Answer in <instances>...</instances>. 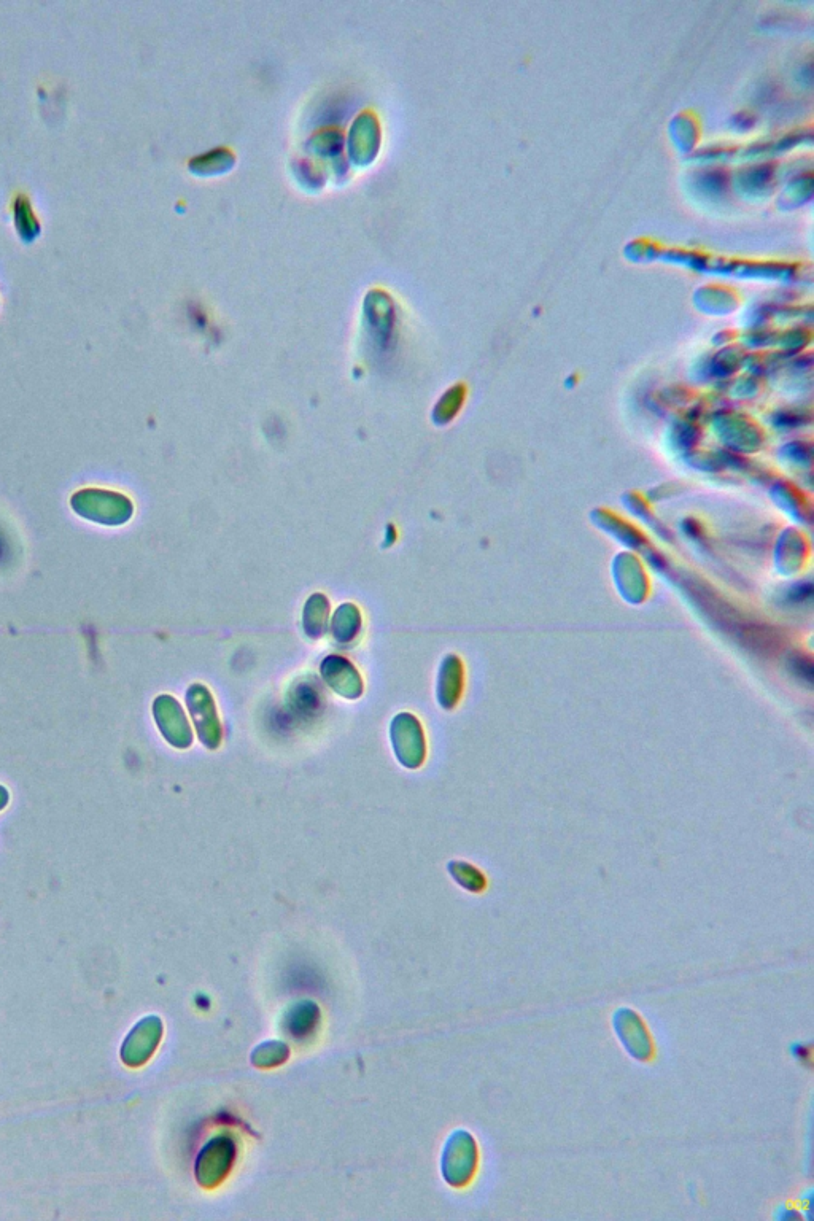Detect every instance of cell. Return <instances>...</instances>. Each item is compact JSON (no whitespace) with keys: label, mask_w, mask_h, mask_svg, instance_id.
Wrapping results in <instances>:
<instances>
[{"label":"cell","mask_w":814,"mask_h":1221,"mask_svg":"<svg viewBox=\"0 0 814 1221\" xmlns=\"http://www.w3.org/2000/svg\"><path fill=\"white\" fill-rule=\"evenodd\" d=\"M390 738H392L396 759L403 767L411 768V770L422 767L425 754H427V745H425L422 725L414 714H396L392 727H390Z\"/></svg>","instance_id":"6da1fadb"},{"label":"cell","mask_w":814,"mask_h":1221,"mask_svg":"<svg viewBox=\"0 0 814 1221\" xmlns=\"http://www.w3.org/2000/svg\"><path fill=\"white\" fill-rule=\"evenodd\" d=\"M187 705L204 748L215 751L221 745L223 729L218 718L214 695L202 684H193L187 692Z\"/></svg>","instance_id":"7a4b0ae2"},{"label":"cell","mask_w":814,"mask_h":1221,"mask_svg":"<svg viewBox=\"0 0 814 1221\" xmlns=\"http://www.w3.org/2000/svg\"><path fill=\"white\" fill-rule=\"evenodd\" d=\"M614 1029L625 1050L638 1061H649L654 1056V1043L646 1024L638 1013L630 1008H619L614 1013Z\"/></svg>","instance_id":"3957f363"},{"label":"cell","mask_w":814,"mask_h":1221,"mask_svg":"<svg viewBox=\"0 0 814 1221\" xmlns=\"http://www.w3.org/2000/svg\"><path fill=\"white\" fill-rule=\"evenodd\" d=\"M320 673H322L323 681L328 684L334 694L341 695L347 700H357L365 690V684H363L357 668L342 657H326L320 667Z\"/></svg>","instance_id":"277c9868"},{"label":"cell","mask_w":814,"mask_h":1221,"mask_svg":"<svg viewBox=\"0 0 814 1221\" xmlns=\"http://www.w3.org/2000/svg\"><path fill=\"white\" fill-rule=\"evenodd\" d=\"M155 710L158 724H161V729L169 743L180 749L191 746L193 733H191L190 725H188L179 703L171 697L158 698Z\"/></svg>","instance_id":"5b68a950"},{"label":"cell","mask_w":814,"mask_h":1221,"mask_svg":"<svg viewBox=\"0 0 814 1221\" xmlns=\"http://www.w3.org/2000/svg\"><path fill=\"white\" fill-rule=\"evenodd\" d=\"M460 692V673L457 660L449 659L442 665L438 678V700L444 708H452Z\"/></svg>","instance_id":"8992f818"},{"label":"cell","mask_w":814,"mask_h":1221,"mask_svg":"<svg viewBox=\"0 0 814 1221\" xmlns=\"http://www.w3.org/2000/svg\"><path fill=\"white\" fill-rule=\"evenodd\" d=\"M358 630H360V614L358 609L352 605H345L339 608L338 613L334 616L333 633L334 638L339 643H349L355 638Z\"/></svg>","instance_id":"52a82bcc"},{"label":"cell","mask_w":814,"mask_h":1221,"mask_svg":"<svg viewBox=\"0 0 814 1221\" xmlns=\"http://www.w3.org/2000/svg\"><path fill=\"white\" fill-rule=\"evenodd\" d=\"M326 616H328V603L323 600V597L317 595L309 600L306 606V616H304L307 635L311 638H320V635L325 632Z\"/></svg>","instance_id":"ba28073f"},{"label":"cell","mask_w":814,"mask_h":1221,"mask_svg":"<svg viewBox=\"0 0 814 1221\" xmlns=\"http://www.w3.org/2000/svg\"><path fill=\"white\" fill-rule=\"evenodd\" d=\"M792 1055H794V1058L802 1061V1063L803 1061H808L811 1058L810 1047H805L803 1043H797V1045L792 1047Z\"/></svg>","instance_id":"9c48e42d"}]
</instances>
